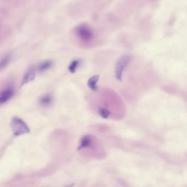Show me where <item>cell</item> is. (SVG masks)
<instances>
[{
  "instance_id": "ba28073f",
  "label": "cell",
  "mask_w": 187,
  "mask_h": 187,
  "mask_svg": "<svg viewBox=\"0 0 187 187\" xmlns=\"http://www.w3.org/2000/svg\"><path fill=\"white\" fill-rule=\"evenodd\" d=\"M53 62L51 60H46L43 62L40 63L38 65V70L40 72H45L46 71L50 69L52 67Z\"/></svg>"
},
{
  "instance_id": "5b68a950",
  "label": "cell",
  "mask_w": 187,
  "mask_h": 187,
  "mask_svg": "<svg viewBox=\"0 0 187 187\" xmlns=\"http://www.w3.org/2000/svg\"><path fill=\"white\" fill-rule=\"evenodd\" d=\"M14 95V90L12 87L6 88L1 91L0 94V104H3L7 102Z\"/></svg>"
},
{
  "instance_id": "52a82bcc",
  "label": "cell",
  "mask_w": 187,
  "mask_h": 187,
  "mask_svg": "<svg viewBox=\"0 0 187 187\" xmlns=\"http://www.w3.org/2000/svg\"><path fill=\"white\" fill-rule=\"evenodd\" d=\"M99 79H100V76L98 75H96L90 77L89 80H88V86L92 91H95L97 90V83Z\"/></svg>"
},
{
  "instance_id": "30bf717a",
  "label": "cell",
  "mask_w": 187,
  "mask_h": 187,
  "mask_svg": "<svg viewBox=\"0 0 187 187\" xmlns=\"http://www.w3.org/2000/svg\"><path fill=\"white\" fill-rule=\"evenodd\" d=\"M40 104L43 106H49L52 104L53 102V98L50 95H46L40 98L39 100Z\"/></svg>"
},
{
  "instance_id": "8992f818",
  "label": "cell",
  "mask_w": 187,
  "mask_h": 187,
  "mask_svg": "<svg viewBox=\"0 0 187 187\" xmlns=\"http://www.w3.org/2000/svg\"><path fill=\"white\" fill-rule=\"evenodd\" d=\"M92 143V140L90 135H85L80 140V145L78 149L81 150L84 148L90 147Z\"/></svg>"
},
{
  "instance_id": "8fae6325",
  "label": "cell",
  "mask_w": 187,
  "mask_h": 187,
  "mask_svg": "<svg viewBox=\"0 0 187 187\" xmlns=\"http://www.w3.org/2000/svg\"><path fill=\"white\" fill-rule=\"evenodd\" d=\"M79 64H80V60H78V59L73 60L71 62L70 65H69L68 70L71 73L74 74L76 72V69H77Z\"/></svg>"
},
{
  "instance_id": "7c38bea8",
  "label": "cell",
  "mask_w": 187,
  "mask_h": 187,
  "mask_svg": "<svg viewBox=\"0 0 187 187\" xmlns=\"http://www.w3.org/2000/svg\"><path fill=\"white\" fill-rule=\"evenodd\" d=\"M98 114L103 119H108L110 115V112L106 108H100L98 110Z\"/></svg>"
},
{
  "instance_id": "9c48e42d",
  "label": "cell",
  "mask_w": 187,
  "mask_h": 187,
  "mask_svg": "<svg viewBox=\"0 0 187 187\" xmlns=\"http://www.w3.org/2000/svg\"><path fill=\"white\" fill-rule=\"evenodd\" d=\"M12 59V55L10 53H7L4 55V57L2 58L0 64V69L2 70L7 67L8 65L10 64Z\"/></svg>"
},
{
  "instance_id": "277c9868",
  "label": "cell",
  "mask_w": 187,
  "mask_h": 187,
  "mask_svg": "<svg viewBox=\"0 0 187 187\" xmlns=\"http://www.w3.org/2000/svg\"><path fill=\"white\" fill-rule=\"evenodd\" d=\"M38 71L37 67L34 65H30L25 71L24 75L22 80L21 83H20L19 88L22 87L23 86H24L30 82H31L32 81L34 80L36 77V72Z\"/></svg>"
},
{
  "instance_id": "3957f363",
  "label": "cell",
  "mask_w": 187,
  "mask_h": 187,
  "mask_svg": "<svg viewBox=\"0 0 187 187\" xmlns=\"http://www.w3.org/2000/svg\"><path fill=\"white\" fill-rule=\"evenodd\" d=\"M131 56L130 55H125L120 58L117 61L115 67V77L116 79L120 81H122L123 71L126 67L131 60Z\"/></svg>"
},
{
  "instance_id": "6da1fadb",
  "label": "cell",
  "mask_w": 187,
  "mask_h": 187,
  "mask_svg": "<svg viewBox=\"0 0 187 187\" xmlns=\"http://www.w3.org/2000/svg\"><path fill=\"white\" fill-rule=\"evenodd\" d=\"M10 127L14 137H19L30 132V128L26 123L20 117L17 116H14L12 119Z\"/></svg>"
},
{
  "instance_id": "7a4b0ae2",
  "label": "cell",
  "mask_w": 187,
  "mask_h": 187,
  "mask_svg": "<svg viewBox=\"0 0 187 187\" xmlns=\"http://www.w3.org/2000/svg\"><path fill=\"white\" fill-rule=\"evenodd\" d=\"M77 38L84 43H91L95 38V33L89 26L83 24L78 25L75 29Z\"/></svg>"
}]
</instances>
